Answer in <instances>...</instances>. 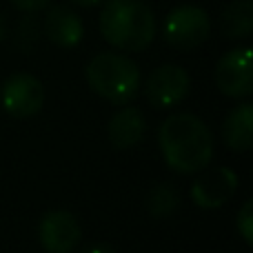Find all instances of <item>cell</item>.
<instances>
[{"instance_id":"cell-1","label":"cell","mask_w":253,"mask_h":253,"mask_svg":"<svg viewBox=\"0 0 253 253\" xmlns=\"http://www.w3.org/2000/svg\"><path fill=\"white\" fill-rule=\"evenodd\" d=\"M158 142L167 167L191 175L207 169L213 158V133L193 114H173L160 125Z\"/></svg>"},{"instance_id":"cell-2","label":"cell","mask_w":253,"mask_h":253,"mask_svg":"<svg viewBox=\"0 0 253 253\" xmlns=\"http://www.w3.org/2000/svg\"><path fill=\"white\" fill-rule=\"evenodd\" d=\"M100 34L116 49L140 53L156 38V18L140 0H107L100 11Z\"/></svg>"},{"instance_id":"cell-3","label":"cell","mask_w":253,"mask_h":253,"mask_svg":"<svg viewBox=\"0 0 253 253\" xmlns=\"http://www.w3.org/2000/svg\"><path fill=\"white\" fill-rule=\"evenodd\" d=\"M87 83L111 105H129L140 89V67L126 56L102 51L87 65Z\"/></svg>"},{"instance_id":"cell-4","label":"cell","mask_w":253,"mask_h":253,"mask_svg":"<svg viewBox=\"0 0 253 253\" xmlns=\"http://www.w3.org/2000/svg\"><path fill=\"white\" fill-rule=\"evenodd\" d=\"M211 34V20L205 9L196 4H180L169 16L165 18L162 25V38L173 49H196L209 38Z\"/></svg>"},{"instance_id":"cell-5","label":"cell","mask_w":253,"mask_h":253,"mask_svg":"<svg viewBox=\"0 0 253 253\" xmlns=\"http://www.w3.org/2000/svg\"><path fill=\"white\" fill-rule=\"evenodd\" d=\"M0 102L11 118H34L44 105V87L34 74L18 71L4 80Z\"/></svg>"},{"instance_id":"cell-6","label":"cell","mask_w":253,"mask_h":253,"mask_svg":"<svg viewBox=\"0 0 253 253\" xmlns=\"http://www.w3.org/2000/svg\"><path fill=\"white\" fill-rule=\"evenodd\" d=\"M215 84L229 98H249L253 93V51L249 47L231 49L215 65Z\"/></svg>"},{"instance_id":"cell-7","label":"cell","mask_w":253,"mask_h":253,"mask_svg":"<svg viewBox=\"0 0 253 253\" xmlns=\"http://www.w3.org/2000/svg\"><path fill=\"white\" fill-rule=\"evenodd\" d=\"M191 91V78L180 65H162L147 78V98L158 109H169L184 100Z\"/></svg>"},{"instance_id":"cell-8","label":"cell","mask_w":253,"mask_h":253,"mask_svg":"<svg viewBox=\"0 0 253 253\" xmlns=\"http://www.w3.org/2000/svg\"><path fill=\"white\" fill-rule=\"evenodd\" d=\"M80 238V224L69 211H49L38 224V240L47 253H74Z\"/></svg>"},{"instance_id":"cell-9","label":"cell","mask_w":253,"mask_h":253,"mask_svg":"<svg viewBox=\"0 0 253 253\" xmlns=\"http://www.w3.org/2000/svg\"><path fill=\"white\" fill-rule=\"evenodd\" d=\"M238 175L229 167H215V169H202L200 178L191 187V200L200 209H220L227 205L238 191Z\"/></svg>"},{"instance_id":"cell-10","label":"cell","mask_w":253,"mask_h":253,"mask_svg":"<svg viewBox=\"0 0 253 253\" xmlns=\"http://www.w3.org/2000/svg\"><path fill=\"white\" fill-rule=\"evenodd\" d=\"M44 34H47V38L56 47L74 49L83 40L84 27L80 16L74 9L65 7V4H58V7L49 9L47 18H44Z\"/></svg>"},{"instance_id":"cell-11","label":"cell","mask_w":253,"mask_h":253,"mask_svg":"<svg viewBox=\"0 0 253 253\" xmlns=\"http://www.w3.org/2000/svg\"><path fill=\"white\" fill-rule=\"evenodd\" d=\"M144 131H147V120H144L142 111L138 107H125V109H120L109 120V125H107L109 142L116 149H120V151L135 147L144 138Z\"/></svg>"},{"instance_id":"cell-12","label":"cell","mask_w":253,"mask_h":253,"mask_svg":"<svg viewBox=\"0 0 253 253\" xmlns=\"http://www.w3.org/2000/svg\"><path fill=\"white\" fill-rule=\"evenodd\" d=\"M251 126H253V107L249 102H242L240 107H236L227 116V120L222 125V138L229 144V149H233L238 153L249 151L253 144Z\"/></svg>"},{"instance_id":"cell-13","label":"cell","mask_w":253,"mask_h":253,"mask_svg":"<svg viewBox=\"0 0 253 253\" xmlns=\"http://www.w3.org/2000/svg\"><path fill=\"white\" fill-rule=\"evenodd\" d=\"M222 31L227 38H247L253 31V2L236 0L222 13Z\"/></svg>"},{"instance_id":"cell-14","label":"cell","mask_w":253,"mask_h":253,"mask_svg":"<svg viewBox=\"0 0 253 253\" xmlns=\"http://www.w3.org/2000/svg\"><path fill=\"white\" fill-rule=\"evenodd\" d=\"M180 202V196L175 191L173 184H156L147 196V209L153 218H167L169 213H173L175 207Z\"/></svg>"},{"instance_id":"cell-15","label":"cell","mask_w":253,"mask_h":253,"mask_svg":"<svg viewBox=\"0 0 253 253\" xmlns=\"http://www.w3.org/2000/svg\"><path fill=\"white\" fill-rule=\"evenodd\" d=\"M236 229L240 233V238L245 240V245H253V200H245V205L240 207L236 215Z\"/></svg>"},{"instance_id":"cell-16","label":"cell","mask_w":253,"mask_h":253,"mask_svg":"<svg viewBox=\"0 0 253 253\" xmlns=\"http://www.w3.org/2000/svg\"><path fill=\"white\" fill-rule=\"evenodd\" d=\"M51 0H11V4L20 11H27V13H34V11H40L44 9Z\"/></svg>"},{"instance_id":"cell-17","label":"cell","mask_w":253,"mask_h":253,"mask_svg":"<svg viewBox=\"0 0 253 253\" xmlns=\"http://www.w3.org/2000/svg\"><path fill=\"white\" fill-rule=\"evenodd\" d=\"M80 253H116L114 249H111L109 245H102V242H98V245H89V247H84Z\"/></svg>"},{"instance_id":"cell-18","label":"cell","mask_w":253,"mask_h":253,"mask_svg":"<svg viewBox=\"0 0 253 253\" xmlns=\"http://www.w3.org/2000/svg\"><path fill=\"white\" fill-rule=\"evenodd\" d=\"M74 4H78V7H96V4H100L102 0H71Z\"/></svg>"},{"instance_id":"cell-19","label":"cell","mask_w":253,"mask_h":253,"mask_svg":"<svg viewBox=\"0 0 253 253\" xmlns=\"http://www.w3.org/2000/svg\"><path fill=\"white\" fill-rule=\"evenodd\" d=\"M4 36H7V20H4V16L0 13V42L4 40Z\"/></svg>"}]
</instances>
